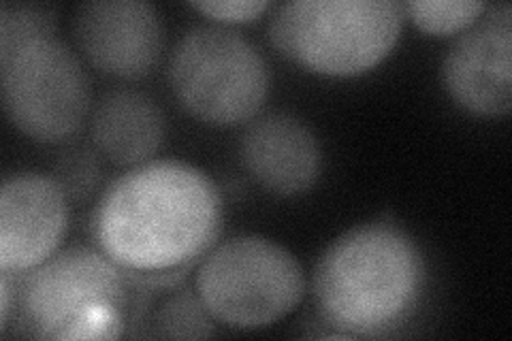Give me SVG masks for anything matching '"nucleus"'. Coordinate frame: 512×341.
<instances>
[{"label": "nucleus", "mask_w": 512, "mask_h": 341, "mask_svg": "<svg viewBox=\"0 0 512 341\" xmlns=\"http://www.w3.org/2000/svg\"><path fill=\"white\" fill-rule=\"evenodd\" d=\"M427 265L416 241L393 222L342 233L318 258L312 292L320 320L344 337L393 333L416 314Z\"/></svg>", "instance_id": "f03ea898"}, {"label": "nucleus", "mask_w": 512, "mask_h": 341, "mask_svg": "<svg viewBox=\"0 0 512 341\" xmlns=\"http://www.w3.org/2000/svg\"><path fill=\"white\" fill-rule=\"evenodd\" d=\"M444 88L472 116L500 118L512 107V7L489 5L483 18L451 45Z\"/></svg>", "instance_id": "1a4fd4ad"}, {"label": "nucleus", "mask_w": 512, "mask_h": 341, "mask_svg": "<svg viewBox=\"0 0 512 341\" xmlns=\"http://www.w3.org/2000/svg\"><path fill=\"white\" fill-rule=\"evenodd\" d=\"M489 9L483 0H419L404 5L406 15L427 35L446 37L466 32Z\"/></svg>", "instance_id": "2eb2a0df"}, {"label": "nucleus", "mask_w": 512, "mask_h": 341, "mask_svg": "<svg viewBox=\"0 0 512 341\" xmlns=\"http://www.w3.org/2000/svg\"><path fill=\"white\" fill-rule=\"evenodd\" d=\"M222 197L205 171L160 158L111 182L90 220L94 246L135 286L182 282L216 246Z\"/></svg>", "instance_id": "f257e3e1"}, {"label": "nucleus", "mask_w": 512, "mask_h": 341, "mask_svg": "<svg viewBox=\"0 0 512 341\" xmlns=\"http://www.w3.org/2000/svg\"><path fill=\"white\" fill-rule=\"evenodd\" d=\"M180 282L169 286V295L160 301L156 310L141 305L137 307L141 318H148L152 327L150 335L171 339H203L212 337L216 331V320L205 310L195 288H175Z\"/></svg>", "instance_id": "ddd939ff"}, {"label": "nucleus", "mask_w": 512, "mask_h": 341, "mask_svg": "<svg viewBox=\"0 0 512 341\" xmlns=\"http://www.w3.org/2000/svg\"><path fill=\"white\" fill-rule=\"evenodd\" d=\"M69 197L56 177L15 173L0 188V269L22 275L58 252Z\"/></svg>", "instance_id": "9d476101"}, {"label": "nucleus", "mask_w": 512, "mask_h": 341, "mask_svg": "<svg viewBox=\"0 0 512 341\" xmlns=\"http://www.w3.org/2000/svg\"><path fill=\"white\" fill-rule=\"evenodd\" d=\"M20 333L35 339H116L131 324L135 284L96 248L73 246L18 275Z\"/></svg>", "instance_id": "7ed1b4c3"}, {"label": "nucleus", "mask_w": 512, "mask_h": 341, "mask_svg": "<svg viewBox=\"0 0 512 341\" xmlns=\"http://www.w3.org/2000/svg\"><path fill=\"white\" fill-rule=\"evenodd\" d=\"M169 84L192 118L235 126L263 107L269 69L259 47L233 28L195 26L173 47Z\"/></svg>", "instance_id": "423d86ee"}, {"label": "nucleus", "mask_w": 512, "mask_h": 341, "mask_svg": "<svg viewBox=\"0 0 512 341\" xmlns=\"http://www.w3.org/2000/svg\"><path fill=\"white\" fill-rule=\"evenodd\" d=\"M13 307V273H0V331L7 333Z\"/></svg>", "instance_id": "a211bd4d"}, {"label": "nucleus", "mask_w": 512, "mask_h": 341, "mask_svg": "<svg viewBox=\"0 0 512 341\" xmlns=\"http://www.w3.org/2000/svg\"><path fill=\"white\" fill-rule=\"evenodd\" d=\"M192 9L207 15L218 24H248L259 20L271 7L265 0H205V3H190Z\"/></svg>", "instance_id": "f3484780"}, {"label": "nucleus", "mask_w": 512, "mask_h": 341, "mask_svg": "<svg viewBox=\"0 0 512 341\" xmlns=\"http://www.w3.org/2000/svg\"><path fill=\"white\" fill-rule=\"evenodd\" d=\"M56 182L67 192L69 199H84L94 190L96 180H99V167L96 158L90 150H77L64 156L58 165Z\"/></svg>", "instance_id": "dca6fc26"}, {"label": "nucleus", "mask_w": 512, "mask_h": 341, "mask_svg": "<svg viewBox=\"0 0 512 341\" xmlns=\"http://www.w3.org/2000/svg\"><path fill=\"white\" fill-rule=\"evenodd\" d=\"M92 141L118 167L152 160L165 139V116L148 94L114 90L96 103L90 120Z\"/></svg>", "instance_id": "f8f14e48"}, {"label": "nucleus", "mask_w": 512, "mask_h": 341, "mask_svg": "<svg viewBox=\"0 0 512 341\" xmlns=\"http://www.w3.org/2000/svg\"><path fill=\"white\" fill-rule=\"evenodd\" d=\"M404 20V5L391 0H295L276 9L269 39L303 69L352 77L393 52Z\"/></svg>", "instance_id": "20e7f679"}, {"label": "nucleus", "mask_w": 512, "mask_h": 341, "mask_svg": "<svg viewBox=\"0 0 512 341\" xmlns=\"http://www.w3.org/2000/svg\"><path fill=\"white\" fill-rule=\"evenodd\" d=\"M58 15L50 5L3 3L0 5V58H7L24 43L56 37Z\"/></svg>", "instance_id": "4468645a"}, {"label": "nucleus", "mask_w": 512, "mask_h": 341, "mask_svg": "<svg viewBox=\"0 0 512 341\" xmlns=\"http://www.w3.org/2000/svg\"><path fill=\"white\" fill-rule=\"evenodd\" d=\"M3 107L18 131L39 143L71 139L90 111V79L71 47L43 37L0 58Z\"/></svg>", "instance_id": "0eeeda50"}, {"label": "nucleus", "mask_w": 512, "mask_h": 341, "mask_svg": "<svg viewBox=\"0 0 512 341\" xmlns=\"http://www.w3.org/2000/svg\"><path fill=\"white\" fill-rule=\"evenodd\" d=\"M239 154L252 180L278 197L314 188L323 169L316 135L291 113H265L248 124Z\"/></svg>", "instance_id": "9b49d317"}, {"label": "nucleus", "mask_w": 512, "mask_h": 341, "mask_svg": "<svg viewBox=\"0 0 512 341\" xmlns=\"http://www.w3.org/2000/svg\"><path fill=\"white\" fill-rule=\"evenodd\" d=\"M297 256L261 235H239L207 252L195 290L205 310L229 329L256 331L295 312L306 297Z\"/></svg>", "instance_id": "39448f33"}, {"label": "nucleus", "mask_w": 512, "mask_h": 341, "mask_svg": "<svg viewBox=\"0 0 512 341\" xmlns=\"http://www.w3.org/2000/svg\"><path fill=\"white\" fill-rule=\"evenodd\" d=\"M79 52L96 71L135 81L152 73L165 47L163 18L146 0H96L73 15Z\"/></svg>", "instance_id": "6e6552de"}]
</instances>
